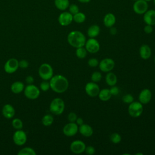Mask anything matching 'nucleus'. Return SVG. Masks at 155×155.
<instances>
[{"label":"nucleus","instance_id":"obj_1","mask_svg":"<svg viewBox=\"0 0 155 155\" xmlns=\"http://www.w3.org/2000/svg\"><path fill=\"white\" fill-rule=\"evenodd\" d=\"M50 88L53 91L57 93L65 92L68 87V81L67 79L60 74L53 76L50 79Z\"/></svg>","mask_w":155,"mask_h":155},{"label":"nucleus","instance_id":"obj_2","mask_svg":"<svg viewBox=\"0 0 155 155\" xmlns=\"http://www.w3.org/2000/svg\"><path fill=\"white\" fill-rule=\"evenodd\" d=\"M67 41L71 46L77 48L85 45L86 38L82 32L75 30L69 33L67 36Z\"/></svg>","mask_w":155,"mask_h":155},{"label":"nucleus","instance_id":"obj_3","mask_svg":"<svg viewBox=\"0 0 155 155\" xmlns=\"http://www.w3.org/2000/svg\"><path fill=\"white\" fill-rule=\"evenodd\" d=\"M65 109V104L61 98L54 99L50 104V111L55 115L62 114Z\"/></svg>","mask_w":155,"mask_h":155},{"label":"nucleus","instance_id":"obj_4","mask_svg":"<svg viewBox=\"0 0 155 155\" xmlns=\"http://www.w3.org/2000/svg\"><path fill=\"white\" fill-rule=\"evenodd\" d=\"M39 76L45 81L50 80L53 75V70L51 66L47 63L42 64L38 70Z\"/></svg>","mask_w":155,"mask_h":155},{"label":"nucleus","instance_id":"obj_5","mask_svg":"<svg viewBox=\"0 0 155 155\" xmlns=\"http://www.w3.org/2000/svg\"><path fill=\"white\" fill-rule=\"evenodd\" d=\"M128 111L129 114L133 117H139L143 112L142 104L140 102H133L130 104Z\"/></svg>","mask_w":155,"mask_h":155},{"label":"nucleus","instance_id":"obj_6","mask_svg":"<svg viewBox=\"0 0 155 155\" xmlns=\"http://www.w3.org/2000/svg\"><path fill=\"white\" fill-rule=\"evenodd\" d=\"M24 94L28 99H36L40 94V90L36 85L28 84L24 89Z\"/></svg>","mask_w":155,"mask_h":155},{"label":"nucleus","instance_id":"obj_7","mask_svg":"<svg viewBox=\"0 0 155 155\" xmlns=\"http://www.w3.org/2000/svg\"><path fill=\"white\" fill-rule=\"evenodd\" d=\"M148 8V5L145 0H137L133 4V8L134 12L138 15L144 14Z\"/></svg>","mask_w":155,"mask_h":155},{"label":"nucleus","instance_id":"obj_8","mask_svg":"<svg viewBox=\"0 0 155 155\" xmlns=\"http://www.w3.org/2000/svg\"><path fill=\"white\" fill-rule=\"evenodd\" d=\"M87 51L90 53H96L100 49V44L99 42L93 38L88 39L85 44Z\"/></svg>","mask_w":155,"mask_h":155},{"label":"nucleus","instance_id":"obj_9","mask_svg":"<svg viewBox=\"0 0 155 155\" xmlns=\"http://www.w3.org/2000/svg\"><path fill=\"white\" fill-rule=\"evenodd\" d=\"M27 139V137L25 132L22 130H17L13 136V140L14 143L19 146L25 144Z\"/></svg>","mask_w":155,"mask_h":155},{"label":"nucleus","instance_id":"obj_10","mask_svg":"<svg viewBox=\"0 0 155 155\" xmlns=\"http://www.w3.org/2000/svg\"><path fill=\"white\" fill-rule=\"evenodd\" d=\"M85 90L86 93L90 97H94L98 96L100 91L99 85L94 82H88L85 86Z\"/></svg>","mask_w":155,"mask_h":155},{"label":"nucleus","instance_id":"obj_11","mask_svg":"<svg viewBox=\"0 0 155 155\" xmlns=\"http://www.w3.org/2000/svg\"><path fill=\"white\" fill-rule=\"evenodd\" d=\"M114 61L111 58H105L99 63L100 70L103 72L111 71L114 67Z\"/></svg>","mask_w":155,"mask_h":155},{"label":"nucleus","instance_id":"obj_12","mask_svg":"<svg viewBox=\"0 0 155 155\" xmlns=\"http://www.w3.org/2000/svg\"><path fill=\"white\" fill-rule=\"evenodd\" d=\"M19 68V61L15 58L8 59L4 65V70L8 74L15 73Z\"/></svg>","mask_w":155,"mask_h":155},{"label":"nucleus","instance_id":"obj_13","mask_svg":"<svg viewBox=\"0 0 155 155\" xmlns=\"http://www.w3.org/2000/svg\"><path fill=\"white\" fill-rule=\"evenodd\" d=\"M86 145L84 142L80 140H76L70 144V148L71 152L74 154H81L85 151Z\"/></svg>","mask_w":155,"mask_h":155},{"label":"nucleus","instance_id":"obj_14","mask_svg":"<svg viewBox=\"0 0 155 155\" xmlns=\"http://www.w3.org/2000/svg\"><path fill=\"white\" fill-rule=\"evenodd\" d=\"M78 125L75 122H69L63 128L64 134L68 137L74 136L78 131Z\"/></svg>","mask_w":155,"mask_h":155},{"label":"nucleus","instance_id":"obj_15","mask_svg":"<svg viewBox=\"0 0 155 155\" xmlns=\"http://www.w3.org/2000/svg\"><path fill=\"white\" fill-rule=\"evenodd\" d=\"M73 21V15L68 12L61 13L58 17V22L62 26H67L70 25Z\"/></svg>","mask_w":155,"mask_h":155},{"label":"nucleus","instance_id":"obj_16","mask_svg":"<svg viewBox=\"0 0 155 155\" xmlns=\"http://www.w3.org/2000/svg\"><path fill=\"white\" fill-rule=\"evenodd\" d=\"M151 97V91L148 88H145L140 91L139 95V101L142 104H147L150 102Z\"/></svg>","mask_w":155,"mask_h":155},{"label":"nucleus","instance_id":"obj_17","mask_svg":"<svg viewBox=\"0 0 155 155\" xmlns=\"http://www.w3.org/2000/svg\"><path fill=\"white\" fill-rule=\"evenodd\" d=\"M143 21L148 24L151 25H155V10H147L143 15Z\"/></svg>","mask_w":155,"mask_h":155},{"label":"nucleus","instance_id":"obj_18","mask_svg":"<svg viewBox=\"0 0 155 155\" xmlns=\"http://www.w3.org/2000/svg\"><path fill=\"white\" fill-rule=\"evenodd\" d=\"M78 131L82 136L87 137L91 136L93 133V130L92 127L90 125L86 124H83L79 125Z\"/></svg>","mask_w":155,"mask_h":155},{"label":"nucleus","instance_id":"obj_19","mask_svg":"<svg viewBox=\"0 0 155 155\" xmlns=\"http://www.w3.org/2000/svg\"><path fill=\"white\" fill-rule=\"evenodd\" d=\"M2 113L3 116L7 119L12 118L15 114V110L14 107L10 104H5L4 105Z\"/></svg>","mask_w":155,"mask_h":155},{"label":"nucleus","instance_id":"obj_20","mask_svg":"<svg viewBox=\"0 0 155 155\" xmlns=\"http://www.w3.org/2000/svg\"><path fill=\"white\" fill-rule=\"evenodd\" d=\"M139 54L142 59H148L151 55V50L148 45L143 44L140 47Z\"/></svg>","mask_w":155,"mask_h":155},{"label":"nucleus","instance_id":"obj_21","mask_svg":"<svg viewBox=\"0 0 155 155\" xmlns=\"http://www.w3.org/2000/svg\"><path fill=\"white\" fill-rule=\"evenodd\" d=\"M116 22V17L114 14L108 13L106 14L104 18V24L108 28H110L114 25Z\"/></svg>","mask_w":155,"mask_h":155},{"label":"nucleus","instance_id":"obj_22","mask_svg":"<svg viewBox=\"0 0 155 155\" xmlns=\"http://www.w3.org/2000/svg\"><path fill=\"white\" fill-rule=\"evenodd\" d=\"M24 89V85L22 82L16 81L11 85V90L13 93L19 94L21 93Z\"/></svg>","mask_w":155,"mask_h":155},{"label":"nucleus","instance_id":"obj_23","mask_svg":"<svg viewBox=\"0 0 155 155\" xmlns=\"http://www.w3.org/2000/svg\"><path fill=\"white\" fill-rule=\"evenodd\" d=\"M100 33V27L97 25H91L87 30V35L90 38H96L99 35Z\"/></svg>","mask_w":155,"mask_h":155},{"label":"nucleus","instance_id":"obj_24","mask_svg":"<svg viewBox=\"0 0 155 155\" xmlns=\"http://www.w3.org/2000/svg\"><path fill=\"white\" fill-rule=\"evenodd\" d=\"M117 76H116V74L113 73V72H110L109 71L105 76V81L106 83L107 84V85H108L109 86H113L115 85L117 83Z\"/></svg>","mask_w":155,"mask_h":155},{"label":"nucleus","instance_id":"obj_25","mask_svg":"<svg viewBox=\"0 0 155 155\" xmlns=\"http://www.w3.org/2000/svg\"><path fill=\"white\" fill-rule=\"evenodd\" d=\"M56 7L62 11L66 10L70 5L69 0H54Z\"/></svg>","mask_w":155,"mask_h":155},{"label":"nucleus","instance_id":"obj_26","mask_svg":"<svg viewBox=\"0 0 155 155\" xmlns=\"http://www.w3.org/2000/svg\"><path fill=\"white\" fill-rule=\"evenodd\" d=\"M111 96L112 95L110 93V89H108V88H104V89H102V90H100L98 94L99 99L102 101H108L111 98Z\"/></svg>","mask_w":155,"mask_h":155},{"label":"nucleus","instance_id":"obj_27","mask_svg":"<svg viewBox=\"0 0 155 155\" xmlns=\"http://www.w3.org/2000/svg\"><path fill=\"white\" fill-rule=\"evenodd\" d=\"M86 16L85 15L84 13L82 12H78L74 15H73V20L76 22V23H82L85 21Z\"/></svg>","mask_w":155,"mask_h":155},{"label":"nucleus","instance_id":"obj_28","mask_svg":"<svg viewBox=\"0 0 155 155\" xmlns=\"http://www.w3.org/2000/svg\"><path fill=\"white\" fill-rule=\"evenodd\" d=\"M54 121V118L51 114H45L42 118V123L44 126H50Z\"/></svg>","mask_w":155,"mask_h":155},{"label":"nucleus","instance_id":"obj_29","mask_svg":"<svg viewBox=\"0 0 155 155\" xmlns=\"http://www.w3.org/2000/svg\"><path fill=\"white\" fill-rule=\"evenodd\" d=\"M18 155H36L35 151L30 147H25L21 149L18 153Z\"/></svg>","mask_w":155,"mask_h":155},{"label":"nucleus","instance_id":"obj_30","mask_svg":"<svg viewBox=\"0 0 155 155\" xmlns=\"http://www.w3.org/2000/svg\"><path fill=\"white\" fill-rule=\"evenodd\" d=\"M87 54V51L84 47L77 48L76 50V55L79 59H84Z\"/></svg>","mask_w":155,"mask_h":155},{"label":"nucleus","instance_id":"obj_31","mask_svg":"<svg viewBox=\"0 0 155 155\" xmlns=\"http://www.w3.org/2000/svg\"><path fill=\"white\" fill-rule=\"evenodd\" d=\"M12 126L16 130H21L23 127V123L20 119L15 118L12 120Z\"/></svg>","mask_w":155,"mask_h":155},{"label":"nucleus","instance_id":"obj_32","mask_svg":"<svg viewBox=\"0 0 155 155\" xmlns=\"http://www.w3.org/2000/svg\"><path fill=\"white\" fill-rule=\"evenodd\" d=\"M110 140L113 143H118L121 141V136L119 133H114L111 134L110 137Z\"/></svg>","mask_w":155,"mask_h":155},{"label":"nucleus","instance_id":"obj_33","mask_svg":"<svg viewBox=\"0 0 155 155\" xmlns=\"http://www.w3.org/2000/svg\"><path fill=\"white\" fill-rule=\"evenodd\" d=\"M102 79V74L99 71H94L92 73L91 76V79L92 82H98Z\"/></svg>","mask_w":155,"mask_h":155},{"label":"nucleus","instance_id":"obj_34","mask_svg":"<svg viewBox=\"0 0 155 155\" xmlns=\"http://www.w3.org/2000/svg\"><path fill=\"white\" fill-rule=\"evenodd\" d=\"M122 101L125 103V104H131V102H133L134 101V98L133 96L130 94H127L125 95H124L122 98Z\"/></svg>","mask_w":155,"mask_h":155},{"label":"nucleus","instance_id":"obj_35","mask_svg":"<svg viewBox=\"0 0 155 155\" xmlns=\"http://www.w3.org/2000/svg\"><path fill=\"white\" fill-rule=\"evenodd\" d=\"M68 8H69V12L71 14H72L73 15L79 12V9L78 6L77 5L74 4H72L70 5Z\"/></svg>","mask_w":155,"mask_h":155},{"label":"nucleus","instance_id":"obj_36","mask_svg":"<svg viewBox=\"0 0 155 155\" xmlns=\"http://www.w3.org/2000/svg\"><path fill=\"white\" fill-rule=\"evenodd\" d=\"M50 88V82H48L47 81L44 80V81H42L40 84V88L44 91H46L48 90Z\"/></svg>","mask_w":155,"mask_h":155},{"label":"nucleus","instance_id":"obj_37","mask_svg":"<svg viewBox=\"0 0 155 155\" xmlns=\"http://www.w3.org/2000/svg\"><path fill=\"white\" fill-rule=\"evenodd\" d=\"M99 61L96 58H91L88 61V65L91 67H96L99 65Z\"/></svg>","mask_w":155,"mask_h":155},{"label":"nucleus","instance_id":"obj_38","mask_svg":"<svg viewBox=\"0 0 155 155\" xmlns=\"http://www.w3.org/2000/svg\"><path fill=\"white\" fill-rule=\"evenodd\" d=\"M77 118H78V116L74 112H70L68 114V120L70 122H75Z\"/></svg>","mask_w":155,"mask_h":155},{"label":"nucleus","instance_id":"obj_39","mask_svg":"<svg viewBox=\"0 0 155 155\" xmlns=\"http://www.w3.org/2000/svg\"><path fill=\"white\" fill-rule=\"evenodd\" d=\"M85 152L88 155H93L95 153V149L92 146H88L85 147Z\"/></svg>","mask_w":155,"mask_h":155},{"label":"nucleus","instance_id":"obj_40","mask_svg":"<svg viewBox=\"0 0 155 155\" xmlns=\"http://www.w3.org/2000/svg\"><path fill=\"white\" fill-rule=\"evenodd\" d=\"M110 93H111V95H113V96H117L119 93V88L117 86H115V85L111 86V88L110 89Z\"/></svg>","mask_w":155,"mask_h":155},{"label":"nucleus","instance_id":"obj_41","mask_svg":"<svg viewBox=\"0 0 155 155\" xmlns=\"http://www.w3.org/2000/svg\"><path fill=\"white\" fill-rule=\"evenodd\" d=\"M29 64L26 60H21L19 62V67L21 68H26L28 67Z\"/></svg>","mask_w":155,"mask_h":155},{"label":"nucleus","instance_id":"obj_42","mask_svg":"<svg viewBox=\"0 0 155 155\" xmlns=\"http://www.w3.org/2000/svg\"><path fill=\"white\" fill-rule=\"evenodd\" d=\"M143 30H144V31H145V33H147V34H150V33H152V31H153V28L152 25L147 24V25L145 26Z\"/></svg>","mask_w":155,"mask_h":155},{"label":"nucleus","instance_id":"obj_43","mask_svg":"<svg viewBox=\"0 0 155 155\" xmlns=\"http://www.w3.org/2000/svg\"><path fill=\"white\" fill-rule=\"evenodd\" d=\"M25 81L27 84H31L34 81V79L31 76H28L25 79Z\"/></svg>","mask_w":155,"mask_h":155},{"label":"nucleus","instance_id":"obj_44","mask_svg":"<svg viewBox=\"0 0 155 155\" xmlns=\"http://www.w3.org/2000/svg\"><path fill=\"white\" fill-rule=\"evenodd\" d=\"M110 32L112 35H114L116 34L117 33V29L116 27H110Z\"/></svg>","mask_w":155,"mask_h":155},{"label":"nucleus","instance_id":"obj_45","mask_svg":"<svg viewBox=\"0 0 155 155\" xmlns=\"http://www.w3.org/2000/svg\"><path fill=\"white\" fill-rule=\"evenodd\" d=\"M76 122L77 125H79V126L84 124V120H83L82 118H81V117H78L77 119H76Z\"/></svg>","mask_w":155,"mask_h":155},{"label":"nucleus","instance_id":"obj_46","mask_svg":"<svg viewBox=\"0 0 155 155\" xmlns=\"http://www.w3.org/2000/svg\"><path fill=\"white\" fill-rule=\"evenodd\" d=\"M78 1H79L80 2H82V3H88L91 0H78Z\"/></svg>","mask_w":155,"mask_h":155},{"label":"nucleus","instance_id":"obj_47","mask_svg":"<svg viewBox=\"0 0 155 155\" xmlns=\"http://www.w3.org/2000/svg\"><path fill=\"white\" fill-rule=\"evenodd\" d=\"M137 154H141V155H142V153H137V154H136V155H137Z\"/></svg>","mask_w":155,"mask_h":155},{"label":"nucleus","instance_id":"obj_48","mask_svg":"<svg viewBox=\"0 0 155 155\" xmlns=\"http://www.w3.org/2000/svg\"><path fill=\"white\" fill-rule=\"evenodd\" d=\"M145 1H147V2H148V1H151V0H145Z\"/></svg>","mask_w":155,"mask_h":155},{"label":"nucleus","instance_id":"obj_49","mask_svg":"<svg viewBox=\"0 0 155 155\" xmlns=\"http://www.w3.org/2000/svg\"><path fill=\"white\" fill-rule=\"evenodd\" d=\"M153 1H154V5H155V0H153Z\"/></svg>","mask_w":155,"mask_h":155},{"label":"nucleus","instance_id":"obj_50","mask_svg":"<svg viewBox=\"0 0 155 155\" xmlns=\"http://www.w3.org/2000/svg\"><path fill=\"white\" fill-rule=\"evenodd\" d=\"M154 62H155V57H154Z\"/></svg>","mask_w":155,"mask_h":155},{"label":"nucleus","instance_id":"obj_51","mask_svg":"<svg viewBox=\"0 0 155 155\" xmlns=\"http://www.w3.org/2000/svg\"><path fill=\"white\" fill-rule=\"evenodd\" d=\"M133 1H137V0H133Z\"/></svg>","mask_w":155,"mask_h":155}]
</instances>
